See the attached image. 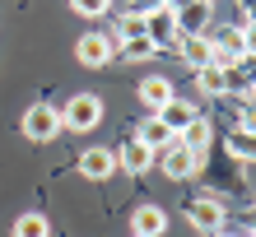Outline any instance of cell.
Instances as JSON below:
<instances>
[{
  "mask_svg": "<svg viewBox=\"0 0 256 237\" xmlns=\"http://www.w3.org/2000/svg\"><path fill=\"white\" fill-rule=\"evenodd\" d=\"M70 9L80 14V19H98V14L112 9V0H70Z\"/></svg>",
  "mask_w": 256,
  "mask_h": 237,
  "instance_id": "obj_22",
  "label": "cell"
},
{
  "mask_svg": "<svg viewBox=\"0 0 256 237\" xmlns=\"http://www.w3.org/2000/svg\"><path fill=\"white\" fill-rule=\"evenodd\" d=\"M186 219H191V228H200L205 237L219 233L224 228V200L214 196V191H200V196L186 205Z\"/></svg>",
  "mask_w": 256,
  "mask_h": 237,
  "instance_id": "obj_3",
  "label": "cell"
},
{
  "mask_svg": "<svg viewBox=\"0 0 256 237\" xmlns=\"http://www.w3.org/2000/svg\"><path fill=\"white\" fill-rule=\"evenodd\" d=\"M116 37L122 42H130V37H144V14H122V19H116Z\"/></svg>",
  "mask_w": 256,
  "mask_h": 237,
  "instance_id": "obj_21",
  "label": "cell"
},
{
  "mask_svg": "<svg viewBox=\"0 0 256 237\" xmlns=\"http://www.w3.org/2000/svg\"><path fill=\"white\" fill-rule=\"evenodd\" d=\"M238 5H242V9H247V14H256V0H238Z\"/></svg>",
  "mask_w": 256,
  "mask_h": 237,
  "instance_id": "obj_28",
  "label": "cell"
},
{
  "mask_svg": "<svg viewBox=\"0 0 256 237\" xmlns=\"http://www.w3.org/2000/svg\"><path fill=\"white\" fill-rule=\"evenodd\" d=\"M149 163H154V149H144L140 140H126L122 149H116V168H122V172H130V177L149 172Z\"/></svg>",
  "mask_w": 256,
  "mask_h": 237,
  "instance_id": "obj_10",
  "label": "cell"
},
{
  "mask_svg": "<svg viewBox=\"0 0 256 237\" xmlns=\"http://www.w3.org/2000/svg\"><path fill=\"white\" fill-rule=\"evenodd\" d=\"M158 163H163V177H172V182H186V177L200 172V154H191L182 140H172L168 149H158Z\"/></svg>",
  "mask_w": 256,
  "mask_h": 237,
  "instance_id": "obj_5",
  "label": "cell"
},
{
  "mask_svg": "<svg viewBox=\"0 0 256 237\" xmlns=\"http://www.w3.org/2000/svg\"><path fill=\"white\" fill-rule=\"evenodd\" d=\"M135 140H140L144 149H154V154H158V149H168V144H172L177 135H172V130L163 126V121H158V116H144V121H140V130H135Z\"/></svg>",
  "mask_w": 256,
  "mask_h": 237,
  "instance_id": "obj_14",
  "label": "cell"
},
{
  "mask_svg": "<svg viewBox=\"0 0 256 237\" xmlns=\"http://www.w3.org/2000/svg\"><path fill=\"white\" fill-rule=\"evenodd\" d=\"M247 102H256V79H252V98H247Z\"/></svg>",
  "mask_w": 256,
  "mask_h": 237,
  "instance_id": "obj_30",
  "label": "cell"
},
{
  "mask_svg": "<svg viewBox=\"0 0 256 237\" xmlns=\"http://www.w3.org/2000/svg\"><path fill=\"white\" fill-rule=\"evenodd\" d=\"M130 233L135 237H163L168 233V214H163L158 205H140V210L130 214Z\"/></svg>",
  "mask_w": 256,
  "mask_h": 237,
  "instance_id": "obj_9",
  "label": "cell"
},
{
  "mask_svg": "<svg viewBox=\"0 0 256 237\" xmlns=\"http://www.w3.org/2000/svg\"><path fill=\"white\" fill-rule=\"evenodd\" d=\"M19 130H24L33 144H47V140L61 135V112L47 107V102H33V107L24 112V126H19Z\"/></svg>",
  "mask_w": 256,
  "mask_h": 237,
  "instance_id": "obj_2",
  "label": "cell"
},
{
  "mask_svg": "<svg viewBox=\"0 0 256 237\" xmlns=\"http://www.w3.org/2000/svg\"><path fill=\"white\" fill-rule=\"evenodd\" d=\"M238 130L256 135V102H242V107H238Z\"/></svg>",
  "mask_w": 256,
  "mask_h": 237,
  "instance_id": "obj_23",
  "label": "cell"
},
{
  "mask_svg": "<svg viewBox=\"0 0 256 237\" xmlns=\"http://www.w3.org/2000/svg\"><path fill=\"white\" fill-rule=\"evenodd\" d=\"M228 154L238 163H256V135H247V130H233L228 135Z\"/></svg>",
  "mask_w": 256,
  "mask_h": 237,
  "instance_id": "obj_20",
  "label": "cell"
},
{
  "mask_svg": "<svg viewBox=\"0 0 256 237\" xmlns=\"http://www.w3.org/2000/svg\"><path fill=\"white\" fill-rule=\"evenodd\" d=\"M247 237H256V205H252V214H247Z\"/></svg>",
  "mask_w": 256,
  "mask_h": 237,
  "instance_id": "obj_26",
  "label": "cell"
},
{
  "mask_svg": "<svg viewBox=\"0 0 256 237\" xmlns=\"http://www.w3.org/2000/svg\"><path fill=\"white\" fill-rule=\"evenodd\" d=\"M210 47L233 56V61H247V47H242V28H210Z\"/></svg>",
  "mask_w": 256,
  "mask_h": 237,
  "instance_id": "obj_15",
  "label": "cell"
},
{
  "mask_svg": "<svg viewBox=\"0 0 256 237\" xmlns=\"http://www.w3.org/2000/svg\"><path fill=\"white\" fill-rule=\"evenodd\" d=\"M242 47H247V56H256V14L242 23Z\"/></svg>",
  "mask_w": 256,
  "mask_h": 237,
  "instance_id": "obj_24",
  "label": "cell"
},
{
  "mask_svg": "<svg viewBox=\"0 0 256 237\" xmlns=\"http://www.w3.org/2000/svg\"><path fill=\"white\" fill-rule=\"evenodd\" d=\"M112 172H116V154H112V149L94 144V149L80 154V177H88V182H108Z\"/></svg>",
  "mask_w": 256,
  "mask_h": 237,
  "instance_id": "obj_7",
  "label": "cell"
},
{
  "mask_svg": "<svg viewBox=\"0 0 256 237\" xmlns=\"http://www.w3.org/2000/svg\"><path fill=\"white\" fill-rule=\"evenodd\" d=\"M177 140H182V144H186L191 154H200V158H205L210 140H214V121H205V116H196V121H191V126L182 130V135H177Z\"/></svg>",
  "mask_w": 256,
  "mask_h": 237,
  "instance_id": "obj_16",
  "label": "cell"
},
{
  "mask_svg": "<svg viewBox=\"0 0 256 237\" xmlns=\"http://www.w3.org/2000/svg\"><path fill=\"white\" fill-rule=\"evenodd\" d=\"M210 237H242V233H228V228H219V233H210Z\"/></svg>",
  "mask_w": 256,
  "mask_h": 237,
  "instance_id": "obj_29",
  "label": "cell"
},
{
  "mask_svg": "<svg viewBox=\"0 0 256 237\" xmlns=\"http://www.w3.org/2000/svg\"><path fill=\"white\" fill-rule=\"evenodd\" d=\"M177 33H182V37L210 33V0H191V5L177 9Z\"/></svg>",
  "mask_w": 256,
  "mask_h": 237,
  "instance_id": "obj_8",
  "label": "cell"
},
{
  "mask_svg": "<svg viewBox=\"0 0 256 237\" xmlns=\"http://www.w3.org/2000/svg\"><path fill=\"white\" fill-rule=\"evenodd\" d=\"M177 98V88L163 79V75H149V79H140V102L149 112H158V107H168V102Z\"/></svg>",
  "mask_w": 256,
  "mask_h": 237,
  "instance_id": "obj_11",
  "label": "cell"
},
{
  "mask_svg": "<svg viewBox=\"0 0 256 237\" xmlns=\"http://www.w3.org/2000/svg\"><path fill=\"white\" fill-rule=\"evenodd\" d=\"M210 51H214V47H210V33H196V37H182V42H177L172 56H182L191 70H200V65H210Z\"/></svg>",
  "mask_w": 256,
  "mask_h": 237,
  "instance_id": "obj_13",
  "label": "cell"
},
{
  "mask_svg": "<svg viewBox=\"0 0 256 237\" xmlns=\"http://www.w3.org/2000/svg\"><path fill=\"white\" fill-rule=\"evenodd\" d=\"M163 5H168V9L177 14V9H182V5H191V0H163Z\"/></svg>",
  "mask_w": 256,
  "mask_h": 237,
  "instance_id": "obj_27",
  "label": "cell"
},
{
  "mask_svg": "<svg viewBox=\"0 0 256 237\" xmlns=\"http://www.w3.org/2000/svg\"><path fill=\"white\" fill-rule=\"evenodd\" d=\"M196 88L210 93V98H219V93H228V75H224L219 65H200L196 70Z\"/></svg>",
  "mask_w": 256,
  "mask_h": 237,
  "instance_id": "obj_18",
  "label": "cell"
},
{
  "mask_svg": "<svg viewBox=\"0 0 256 237\" xmlns=\"http://www.w3.org/2000/svg\"><path fill=\"white\" fill-rule=\"evenodd\" d=\"M144 37L154 42L158 51H177V42H182V33H177V14L163 5L154 14H144Z\"/></svg>",
  "mask_w": 256,
  "mask_h": 237,
  "instance_id": "obj_4",
  "label": "cell"
},
{
  "mask_svg": "<svg viewBox=\"0 0 256 237\" xmlns=\"http://www.w3.org/2000/svg\"><path fill=\"white\" fill-rule=\"evenodd\" d=\"M154 116H158V121H163V126L172 130V135H182V130H186V126H191V121H196V116H200V112H196L191 102H182V98H172L168 107H158Z\"/></svg>",
  "mask_w": 256,
  "mask_h": 237,
  "instance_id": "obj_12",
  "label": "cell"
},
{
  "mask_svg": "<svg viewBox=\"0 0 256 237\" xmlns=\"http://www.w3.org/2000/svg\"><path fill=\"white\" fill-rule=\"evenodd\" d=\"M47 233H52V224H47V214H38V210L19 214L14 228H10V237H47Z\"/></svg>",
  "mask_w": 256,
  "mask_h": 237,
  "instance_id": "obj_17",
  "label": "cell"
},
{
  "mask_svg": "<svg viewBox=\"0 0 256 237\" xmlns=\"http://www.w3.org/2000/svg\"><path fill=\"white\" fill-rule=\"evenodd\" d=\"M61 112V130H94V126H102V98L98 93H74L66 107H56Z\"/></svg>",
  "mask_w": 256,
  "mask_h": 237,
  "instance_id": "obj_1",
  "label": "cell"
},
{
  "mask_svg": "<svg viewBox=\"0 0 256 237\" xmlns=\"http://www.w3.org/2000/svg\"><path fill=\"white\" fill-rule=\"evenodd\" d=\"M116 56H122V61H135V65H140V61H154V56H158V47H154L149 37H130V42H122V47H116Z\"/></svg>",
  "mask_w": 256,
  "mask_h": 237,
  "instance_id": "obj_19",
  "label": "cell"
},
{
  "mask_svg": "<svg viewBox=\"0 0 256 237\" xmlns=\"http://www.w3.org/2000/svg\"><path fill=\"white\" fill-rule=\"evenodd\" d=\"M74 56H80V65L102 70L108 61H116V42H112L108 33H84L80 42H74Z\"/></svg>",
  "mask_w": 256,
  "mask_h": 237,
  "instance_id": "obj_6",
  "label": "cell"
},
{
  "mask_svg": "<svg viewBox=\"0 0 256 237\" xmlns=\"http://www.w3.org/2000/svg\"><path fill=\"white\" fill-rule=\"evenodd\" d=\"M130 9H135V14H154V9H163V0H135Z\"/></svg>",
  "mask_w": 256,
  "mask_h": 237,
  "instance_id": "obj_25",
  "label": "cell"
}]
</instances>
